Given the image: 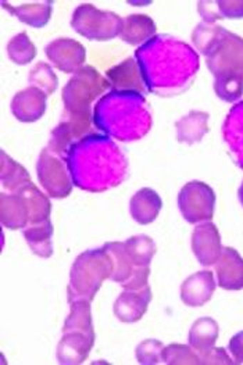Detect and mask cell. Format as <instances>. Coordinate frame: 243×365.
<instances>
[{
	"label": "cell",
	"mask_w": 243,
	"mask_h": 365,
	"mask_svg": "<svg viewBox=\"0 0 243 365\" xmlns=\"http://www.w3.org/2000/svg\"><path fill=\"white\" fill-rule=\"evenodd\" d=\"M135 60L146 91L165 98L188 91L199 71V54L184 41L164 34L139 46Z\"/></svg>",
	"instance_id": "cell-1"
},
{
	"label": "cell",
	"mask_w": 243,
	"mask_h": 365,
	"mask_svg": "<svg viewBox=\"0 0 243 365\" xmlns=\"http://www.w3.org/2000/svg\"><path fill=\"white\" fill-rule=\"evenodd\" d=\"M73 183L82 190L105 192L124 182L128 161L120 148L100 133H89L76 142L66 156Z\"/></svg>",
	"instance_id": "cell-2"
},
{
	"label": "cell",
	"mask_w": 243,
	"mask_h": 365,
	"mask_svg": "<svg viewBox=\"0 0 243 365\" xmlns=\"http://www.w3.org/2000/svg\"><path fill=\"white\" fill-rule=\"evenodd\" d=\"M93 123L108 136L131 142L150 130L152 113L145 95L133 91H110L95 106Z\"/></svg>",
	"instance_id": "cell-3"
},
{
	"label": "cell",
	"mask_w": 243,
	"mask_h": 365,
	"mask_svg": "<svg viewBox=\"0 0 243 365\" xmlns=\"http://www.w3.org/2000/svg\"><path fill=\"white\" fill-rule=\"evenodd\" d=\"M111 274L113 261L103 246L81 253L71 265L67 287L68 303L74 300L92 302L102 284L111 278Z\"/></svg>",
	"instance_id": "cell-4"
},
{
	"label": "cell",
	"mask_w": 243,
	"mask_h": 365,
	"mask_svg": "<svg viewBox=\"0 0 243 365\" xmlns=\"http://www.w3.org/2000/svg\"><path fill=\"white\" fill-rule=\"evenodd\" d=\"M110 88L108 78L92 66H83L63 88L66 115H92V103Z\"/></svg>",
	"instance_id": "cell-5"
},
{
	"label": "cell",
	"mask_w": 243,
	"mask_h": 365,
	"mask_svg": "<svg viewBox=\"0 0 243 365\" xmlns=\"http://www.w3.org/2000/svg\"><path fill=\"white\" fill-rule=\"evenodd\" d=\"M123 20L113 11L99 10L91 3H83L74 10L71 26L89 41L106 42L120 36Z\"/></svg>",
	"instance_id": "cell-6"
},
{
	"label": "cell",
	"mask_w": 243,
	"mask_h": 365,
	"mask_svg": "<svg viewBox=\"0 0 243 365\" xmlns=\"http://www.w3.org/2000/svg\"><path fill=\"white\" fill-rule=\"evenodd\" d=\"M178 209L188 224L212 221L216 209L213 187L202 181L185 183L178 193Z\"/></svg>",
	"instance_id": "cell-7"
},
{
	"label": "cell",
	"mask_w": 243,
	"mask_h": 365,
	"mask_svg": "<svg viewBox=\"0 0 243 365\" xmlns=\"http://www.w3.org/2000/svg\"><path fill=\"white\" fill-rule=\"evenodd\" d=\"M38 181L48 196L64 199L73 190V180L67 164L61 157L54 155L48 148L43 149L36 163Z\"/></svg>",
	"instance_id": "cell-8"
},
{
	"label": "cell",
	"mask_w": 243,
	"mask_h": 365,
	"mask_svg": "<svg viewBox=\"0 0 243 365\" xmlns=\"http://www.w3.org/2000/svg\"><path fill=\"white\" fill-rule=\"evenodd\" d=\"M206 64L214 77L224 74L243 77V38L224 28L216 48L206 57Z\"/></svg>",
	"instance_id": "cell-9"
},
{
	"label": "cell",
	"mask_w": 243,
	"mask_h": 365,
	"mask_svg": "<svg viewBox=\"0 0 243 365\" xmlns=\"http://www.w3.org/2000/svg\"><path fill=\"white\" fill-rule=\"evenodd\" d=\"M45 53L54 67L66 74H76L86 61L85 46L71 38L54 39L48 43Z\"/></svg>",
	"instance_id": "cell-10"
},
{
	"label": "cell",
	"mask_w": 243,
	"mask_h": 365,
	"mask_svg": "<svg viewBox=\"0 0 243 365\" xmlns=\"http://www.w3.org/2000/svg\"><path fill=\"white\" fill-rule=\"evenodd\" d=\"M192 252L203 267L214 265L224 250L219 231L212 221L197 224L192 232Z\"/></svg>",
	"instance_id": "cell-11"
},
{
	"label": "cell",
	"mask_w": 243,
	"mask_h": 365,
	"mask_svg": "<svg viewBox=\"0 0 243 365\" xmlns=\"http://www.w3.org/2000/svg\"><path fill=\"white\" fill-rule=\"evenodd\" d=\"M152 287L150 285L142 289H124L121 294L117 297L113 306L114 315L118 321L125 324H134L142 319L146 314L149 304L152 302Z\"/></svg>",
	"instance_id": "cell-12"
},
{
	"label": "cell",
	"mask_w": 243,
	"mask_h": 365,
	"mask_svg": "<svg viewBox=\"0 0 243 365\" xmlns=\"http://www.w3.org/2000/svg\"><path fill=\"white\" fill-rule=\"evenodd\" d=\"M46 105L48 95L35 86H28L14 95L10 110L19 121L29 124L43 117L46 113Z\"/></svg>",
	"instance_id": "cell-13"
},
{
	"label": "cell",
	"mask_w": 243,
	"mask_h": 365,
	"mask_svg": "<svg viewBox=\"0 0 243 365\" xmlns=\"http://www.w3.org/2000/svg\"><path fill=\"white\" fill-rule=\"evenodd\" d=\"M95 339L96 336L78 331L63 332V338L58 341L56 351L57 361L61 365L82 364L88 359Z\"/></svg>",
	"instance_id": "cell-14"
},
{
	"label": "cell",
	"mask_w": 243,
	"mask_h": 365,
	"mask_svg": "<svg viewBox=\"0 0 243 365\" xmlns=\"http://www.w3.org/2000/svg\"><path fill=\"white\" fill-rule=\"evenodd\" d=\"M216 287L214 274L212 271L203 269L195 272L181 285V300L188 307H202L212 300Z\"/></svg>",
	"instance_id": "cell-15"
},
{
	"label": "cell",
	"mask_w": 243,
	"mask_h": 365,
	"mask_svg": "<svg viewBox=\"0 0 243 365\" xmlns=\"http://www.w3.org/2000/svg\"><path fill=\"white\" fill-rule=\"evenodd\" d=\"M218 287L224 290H242L243 257L234 247H224L216 264Z\"/></svg>",
	"instance_id": "cell-16"
},
{
	"label": "cell",
	"mask_w": 243,
	"mask_h": 365,
	"mask_svg": "<svg viewBox=\"0 0 243 365\" xmlns=\"http://www.w3.org/2000/svg\"><path fill=\"white\" fill-rule=\"evenodd\" d=\"M106 78L111 91H133L146 95V86L140 77V71L135 58L128 57L120 64L108 70Z\"/></svg>",
	"instance_id": "cell-17"
},
{
	"label": "cell",
	"mask_w": 243,
	"mask_h": 365,
	"mask_svg": "<svg viewBox=\"0 0 243 365\" xmlns=\"http://www.w3.org/2000/svg\"><path fill=\"white\" fill-rule=\"evenodd\" d=\"M222 136L234 163L243 170V102L229 110L224 121Z\"/></svg>",
	"instance_id": "cell-18"
},
{
	"label": "cell",
	"mask_w": 243,
	"mask_h": 365,
	"mask_svg": "<svg viewBox=\"0 0 243 365\" xmlns=\"http://www.w3.org/2000/svg\"><path fill=\"white\" fill-rule=\"evenodd\" d=\"M162 207L160 195L150 187H142L131 197L130 214L138 224L149 225L159 217Z\"/></svg>",
	"instance_id": "cell-19"
},
{
	"label": "cell",
	"mask_w": 243,
	"mask_h": 365,
	"mask_svg": "<svg viewBox=\"0 0 243 365\" xmlns=\"http://www.w3.org/2000/svg\"><path fill=\"white\" fill-rule=\"evenodd\" d=\"M0 222L4 228L17 231L29 225V212L24 199L19 193H1Z\"/></svg>",
	"instance_id": "cell-20"
},
{
	"label": "cell",
	"mask_w": 243,
	"mask_h": 365,
	"mask_svg": "<svg viewBox=\"0 0 243 365\" xmlns=\"http://www.w3.org/2000/svg\"><path fill=\"white\" fill-rule=\"evenodd\" d=\"M210 114L206 111L192 110L175 123L177 140L184 145H195L209 132Z\"/></svg>",
	"instance_id": "cell-21"
},
{
	"label": "cell",
	"mask_w": 243,
	"mask_h": 365,
	"mask_svg": "<svg viewBox=\"0 0 243 365\" xmlns=\"http://www.w3.org/2000/svg\"><path fill=\"white\" fill-rule=\"evenodd\" d=\"M156 24L146 14H131L123 20L120 38L133 46H142L156 36Z\"/></svg>",
	"instance_id": "cell-22"
},
{
	"label": "cell",
	"mask_w": 243,
	"mask_h": 365,
	"mask_svg": "<svg viewBox=\"0 0 243 365\" xmlns=\"http://www.w3.org/2000/svg\"><path fill=\"white\" fill-rule=\"evenodd\" d=\"M3 7L17 17L21 23L32 28H43L52 17L53 1H39V3H26L21 6H10L7 1L1 3Z\"/></svg>",
	"instance_id": "cell-23"
},
{
	"label": "cell",
	"mask_w": 243,
	"mask_h": 365,
	"mask_svg": "<svg viewBox=\"0 0 243 365\" xmlns=\"http://www.w3.org/2000/svg\"><path fill=\"white\" fill-rule=\"evenodd\" d=\"M23 235L33 255H36L38 257H42V259L52 257V255H53V242H52L53 225H52L51 218L43 222H39V224L28 225L27 228L23 231Z\"/></svg>",
	"instance_id": "cell-24"
},
{
	"label": "cell",
	"mask_w": 243,
	"mask_h": 365,
	"mask_svg": "<svg viewBox=\"0 0 243 365\" xmlns=\"http://www.w3.org/2000/svg\"><path fill=\"white\" fill-rule=\"evenodd\" d=\"M16 193H19L27 205L28 212H29V225L39 224V222H43L51 218L52 203H51L49 197L35 183H28Z\"/></svg>",
	"instance_id": "cell-25"
},
{
	"label": "cell",
	"mask_w": 243,
	"mask_h": 365,
	"mask_svg": "<svg viewBox=\"0 0 243 365\" xmlns=\"http://www.w3.org/2000/svg\"><path fill=\"white\" fill-rule=\"evenodd\" d=\"M218 336L219 327L216 319L210 317H202L196 319L190 327L188 341L190 347L197 351V354H202L214 347Z\"/></svg>",
	"instance_id": "cell-26"
},
{
	"label": "cell",
	"mask_w": 243,
	"mask_h": 365,
	"mask_svg": "<svg viewBox=\"0 0 243 365\" xmlns=\"http://www.w3.org/2000/svg\"><path fill=\"white\" fill-rule=\"evenodd\" d=\"M103 247L113 261V274L110 279L120 285L125 284L140 267H135V264L128 257L124 242H108L103 245Z\"/></svg>",
	"instance_id": "cell-27"
},
{
	"label": "cell",
	"mask_w": 243,
	"mask_h": 365,
	"mask_svg": "<svg viewBox=\"0 0 243 365\" xmlns=\"http://www.w3.org/2000/svg\"><path fill=\"white\" fill-rule=\"evenodd\" d=\"M70 331H78V332L88 334L91 336H96L93 322H92L91 302L74 300L70 303V315L64 321L63 332H70Z\"/></svg>",
	"instance_id": "cell-28"
},
{
	"label": "cell",
	"mask_w": 243,
	"mask_h": 365,
	"mask_svg": "<svg viewBox=\"0 0 243 365\" xmlns=\"http://www.w3.org/2000/svg\"><path fill=\"white\" fill-rule=\"evenodd\" d=\"M1 186L10 193L19 192L28 183L32 182L27 170L19 164L16 160L7 156L4 150H1Z\"/></svg>",
	"instance_id": "cell-29"
},
{
	"label": "cell",
	"mask_w": 243,
	"mask_h": 365,
	"mask_svg": "<svg viewBox=\"0 0 243 365\" xmlns=\"http://www.w3.org/2000/svg\"><path fill=\"white\" fill-rule=\"evenodd\" d=\"M124 247L135 267H150L157 250L156 243L148 235L131 236L124 242Z\"/></svg>",
	"instance_id": "cell-30"
},
{
	"label": "cell",
	"mask_w": 243,
	"mask_h": 365,
	"mask_svg": "<svg viewBox=\"0 0 243 365\" xmlns=\"http://www.w3.org/2000/svg\"><path fill=\"white\" fill-rule=\"evenodd\" d=\"M224 28L216 26V24H209V23H200L192 32V42L195 48L202 53L203 56H209L212 51L216 48L221 35H222Z\"/></svg>",
	"instance_id": "cell-31"
},
{
	"label": "cell",
	"mask_w": 243,
	"mask_h": 365,
	"mask_svg": "<svg viewBox=\"0 0 243 365\" xmlns=\"http://www.w3.org/2000/svg\"><path fill=\"white\" fill-rule=\"evenodd\" d=\"M7 54L14 64L27 66L36 57V46L29 39L27 32H21L9 41Z\"/></svg>",
	"instance_id": "cell-32"
},
{
	"label": "cell",
	"mask_w": 243,
	"mask_h": 365,
	"mask_svg": "<svg viewBox=\"0 0 243 365\" xmlns=\"http://www.w3.org/2000/svg\"><path fill=\"white\" fill-rule=\"evenodd\" d=\"M214 78V92L218 99L227 103H234L242 98L243 77L224 74Z\"/></svg>",
	"instance_id": "cell-33"
},
{
	"label": "cell",
	"mask_w": 243,
	"mask_h": 365,
	"mask_svg": "<svg viewBox=\"0 0 243 365\" xmlns=\"http://www.w3.org/2000/svg\"><path fill=\"white\" fill-rule=\"evenodd\" d=\"M29 86H35L43 91L48 96L53 95L56 89L58 88V78L54 74L53 68L43 61H39L28 76Z\"/></svg>",
	"instance_id": "cell-34"
},
{
	"label": "cell",
	"mask_w": 243,
	"mask_h": 365,
	"mask_svg": "<svg viewBox=\"0 0 243 365\" xmlns=\"http://www.w3.org/2000/svg\"><path fill=\"white\" fill-rule=\"evenodd\" d=\"M162 363L167 365H200V356L187 344H168L162 351Z\"/></svg>",
	"instance_id": "cell-35"
},
{
	"label": "cell",
	"mask_w": 243,
	"mask_h": 365,
	"mask_svg": "<svg viewBox=\"0 0 243 365\" xmlns=\"http://www.w3.org/2000/svg\"><path fill=\"white\" fill-rule=\"evenodd\" d=\"M164 344L160 340L146 339L136 346L135 354L138 363L142 365H156L162 363Z\"/></svg>",
	"instance_id": "cell-36"
},
{
	"label": "cell",
	"mask_w": 243,
	"mask_h": 365,
	"mask_svg": "<svg viewBox=\"0 0 243 365\" xmlns=\"http://www.w3.org/2000/svg\"><path fill=\"white\" fill-rule=\"evenodd\" d=\"M200 364L205 365H234L235 360L222 347H212L210 350L199 354Z\"/></svg>",
	"instance_id": "cell-37"
},
{
	"label": "cell",
	"mask_w": 243,
	"mask_h": 365,
	"mask_svg": "<svg viewBox=\"0 0 243 365\" xmlns=\"http://www.w3.org/2000/svg\"><path fill=\"white\" fill-rule=\"evenodd\" d=\"M217 9L221 19H243V0H218Z\"/></svg>",
	"instance_id": "cell-38"
},
{
	"label": "cell",
	"mask_w": 243,
	"mask_h": 365,
	"mask_svg": "<svg viewBox=\"0 0 243 365\" xmlns=\"http://www.w3.org/2000/svg\"><path fill=\"white\" fill-rule=\"evenodd\" d=\"M197 11L202 16L205 23L214 24L218 20H222L219 13H218V9H217V1H207V0L199 1L197 3Z\"/></svg>",
	"instance_id": "cell-39"
},
{
	"label": "cell",
	"mask_w": 243,
	"mask_h": 365,
	"mask_svg": "<svg viewBox=\"0 0 243 365\" xmlns=\"http://www.w3.org/2000/svg\"><path fill=\"white\" fill-rule=\"evenodd\" d=\"M228 351L237 364H243V331L231 338L228 343Z\"/></svg>",
	"instance_id": "cell-40"
},
{
	"label": "cell",
	"mask_w": 243,
	"mask_h": 365,
	"mask_svg": "<svg viewBox=\"0 0 243 365\" xmlns=\"http://www.w3.org/2000/svg\"><path fill=\"white\" fill-rule=\"evenodd\" d=\"M238 197H239V202H241V205L243 206V181L242 185L239 186V190H238Z\"/></svg>",
	"instance_id": "cell-41"
}]
</instances>
